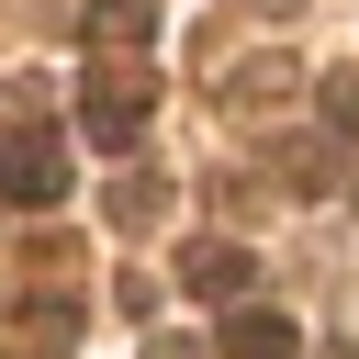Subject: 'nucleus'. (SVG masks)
<instances>
[{
    "label": "nucleus",
    "mask_w": 359,
    "mask_h": 359,
    "mask_svg": "<svg viewBox=\"0 0 359 359\" xmlns=\"http://www.w3.org/2000/svg\"><path fill=\"white\" fill-rule=\"evenodd\" d=\"M157 34V0H101L90 11V45H146Z\"/></svg>",
    "instance_id": "39448f33"
},
{
    "label": "nucleus",
    "mask_w": 359,
    "mask_h": 359,
    "mask_svg": "<svg viewBox=\"0 0 359 359\" xmlns=\"http://www.w3.org/2000/svg\"><path fill=\"white\" fill-rule=\"evenodd\" d=\"M180 292H202V303H236V292H247V247H236V236H202V247H180Z\"/></svg>",
    "instance_id": "20e7f679"
},
{
    "label": "nucleus",
    "mask_w": 359,
    "mask_h": 359,
    "mask_svg": "<svg viewBox=\"0 0 359 359\" xmlns=\"http://www.w3.org/2000/svg\"><path fill=\"white\" fill-rule=\"evenodd\" d=\"M157 359H202V348H157Z\"/></svg>",
    "instance_id": "0eeeda50"
},
{
    "label": "nucleus",
    "mask_w": 359,
    "mask_h": 359,
    "mask_svg": "<svg viewBox=\"0 0 359 359\" xmlns=\"http://www.w3.org/2000/svg\"><path fill=\"white\" fill-rule=\"evenodd\" d=\"M0 202H22V213H56L67 202V146L45 123H11L0 135Z\"/></svg>",
    "instance_id": "f257e3e1"
},
{
    "label": "nucleus",
    "mask_w": 359,
    "mask_h": 359,
    "mask_svg": "<svg viewBox=\"0 0 359 359\" xmlns=\"http://www.w3.org/2000/svg\"><path fill=\"white\" fill-rule=\"evenodd\" d=\"M325 123H337V135H359V67H348V79H325Z\"/></svg>",
    "instance_id": "423d86ee"
},
{
    "label": "nucleus",
    "mask_w": 359,
    "mask_h": 359,
    "mask_svg": "<svg viewBox=\"0 0 359 359\" xmlns=\"http://www.w3.org/2000/svg\"><path fill=\"white\" fill-rule=\"evenodd\" d=\"M79 123H90V146H135L146 135V79H90Z\"/></svg>",
    "instance_id": "f03ea898"
},
{
    "label": "nucleus",
    "mask_w": 359,
    "mask_h": 359,
    "mask_svg": "<svg viewBox=\"0 0 359 359\" xmlns=\"http://www.w3.org/2000/svg\"><path fill=\"white\" fill-rule=\"evenodd\" d=\"M224 359H303V325L280 303H236L224 314Z\"/></svg>",
    "instance_id": "7ed1b4c3"
},
{
    "label": "nucleus",
    "mask_w": 359,
    "mask_h": 359,
    "mask_svg": "<svg viewBox=\"0 0 359 359\" xmlns=\"http://www.w3.org/2000/svg\"><path fill=\"white\" fill-rule=\"evenodd\" d=\"M325 359H359V348H325Z\"/></svg>",
    "instance_id": "6e6552de"
}]
</instances>
